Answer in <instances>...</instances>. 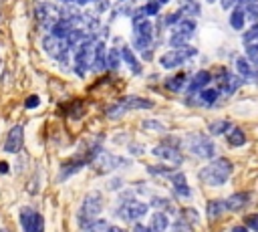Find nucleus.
Segmentation results:
<instances>
[{"mask_svg":"<svg viewBox=\"0 0 258 232\" xmlns=\"http://www.w3.org/2000/svg\"><path fill=\"white\" fill-rule=\"evenodd\" d=\"M121 54H123V59H125V63L129 65V69H131V73H133V75H139V73H141V65L137 63V59H135V54L131 52V48H127V46H123V48H121Z\"/></svg>","mask_w":258,"mask_h":232,"instance_id":"393cba45","label":"nucleus"},{"mask_svg":"<svg viewBox=\"0 0 258 232\" xmlns=\"http://www.w3.org/2000/svg\"><path fill=\"white\" fill-rule=\"evenodd\" d=\"M236 6L244 12V18L246 20H250V22H256L258 20V0H240Z\"/></svg>","mask_w":258,"mask_h":232,"instance_id":"6ab92c4d","label":"nucleus"},{"mask_svg":"<svg viewBox=\"0 0 258 232\" xmlns=\"http://www.w3.org/2000/svg\"><path fill=\"white\" fill-rule=\"evenodd\" d=\"M38 103H40V99H38L36 95H30V97L26 99V103H24V107H26V109H34V107H36Z\"/></svg>","mask_w":258,"mask_h":232,"instance_id":"ea45409f","label":"nucleus"},{"mask_svg":"<svg viewBox=\"0 0 258 232\" xmlns=\"http://www.w3.org/2000/svg\"><path fill=\"white\" fill-rule=\"evenodd\" d=\"M194 30H196V22L194 20H189V18H181L173 28H171V38H169V42L173 44V46H185V42L191 38V34H194Z\"/></svg>","mask_w":258,"mask_h":232,"instance_id":"20e7f679","label":"nucleus"},{"mask_svg":"<svg viewBox=\"0 0 258 232\" xmlns=\"http://www.w3.org/2000/svg\"><path fill=\"white\" fill-rule=\"evenodd\" d=\"M244 22H246L244 12H242L238 6H234V12L230 14V26H232L234 30H242V28H244Z\"/></svg>","mask_w":258,"mask_h":232,"instance_id":"cd10ccee","label":"nucleus"},{"mask_svg":"<svg viewBox=\"0 0 258 232\" xmlns=\"http://www.w3.org/2000/svg\"><path fill=\"white\" fill-rule=\"evenodd\" d=\"M147 171H149L151 176H163V178H167V180H169V176H171L175 169L165 167V165H149V167H147Z\"/></svg>","mask_w":258,"mask_h":232,"instance_id":"473e14b6","label":"nucleus"},{"mask_svg":"<svg viewBox=\"0 0 258 232\" xmlns=\"http://www.w3.org/2000/svg\"><path fill=\"white\" fill-rule=\"evenodd\" d=\"M185 85V75L181 73V75H175V77H171V79H167V83H165V87L169 89V91H181V87Z\"/></svg>","mask_w":258,"mask_h":232,"instance_id":"c756f323","label":"nucleus"},{"mask_svg":"<svg viewBox=\"0 0 258 232\" xmlns=\"http://www.w3.org/2000/svg\"><path fill=\"white\" fill-rule=\"evenodd\" d=\"M30 232H44V218L40 214H36L34 218V224H32V230Z\"/></svg>","mask_w":258,"mask_h":232,"instance_id":"4c0bfd02","label":"nucleus"},{"mask_svg":"<svg viewBox=\"0 0 258 232\" xmlns=\"http://www.w3.org/2000/svg\"><path fill=\"white\" fill-rule=\"evenodd\" d=\"M228 143L230 145H244L246 143V135H244V131L240 129V127H230L228 129Z\"/></svg>","mask_w":258,"mask_h":232,"instance_id":"a878e982","label":"nucleus"},{"mask_svg":"<svg viewBox=\"0 0 258 232\" xmlns=\"http://www.w3.org/2000/svg\"><path fill=\"white\" fill-rule=\"evenodd\" d=\"M208 2H210V4H212V2H216V0H208Z\"/></svg>","mask_w":258,"mask_h":232,"instance_id":"3c124183","label":"nucleus"},{"mask_svg":"<svg viewBox=\"0 0 258 232\" xmlns=\"http://www.w3.org/2000/svg\"><path fill=\"white\" fill-rule=\"evenodd\" d=\"M34 218H36V212H34L32 208H22V210H20V226H22L24 232H30V230H32Z\"/></svg>","mask_w":258,"mask_h":232,"instance_id":"b1692460","label":"nucleus"},{"mask_svg":"<svg viewBox=\"0 0 258 232\" xmlns=\"http://www.w3.org/2000/svg\"><path fill=\"white\" fill-rule=\"evenodd\" d=\"M93 165H95V169H97L99 173H105V171H111V169H113V167H117V165H127V161H125V159L115 157L113 153L99 151V155H95V157H93Z\"/></svg>","mask_w":258,"mask_h":232,"instance_id":"9b49d317","label":"nucleus"},{"mask_svg":"<svg viewBox=\"0 0 258 232\" xmlns=\"http://www.w3.org/2000/svg\"><path fill=\"white\" fill-rule=\"evenodd\" d=\"M218 95H220V91L218 89H204L202 93H200V99H202V103L204 105H214L216 101H218Z\"/></svg>","mask_w":258,"mask_h":232,"instance_id":"c85d7f7f","label":"nucleus"},{"mask_svg":"<svg viewBox=\"0 0 258 232\" xmlns=\"http://www.w3.org/2000/svg\"><path fill=\"white\" fill-rule=\"evenodd\" d=\"M230 173H232V163L226 157H218L212 163H208L206 167H202L198 178L206 186H222V184L228 182Z\"/></svg>","mask_w":258,"mask_h":232,"instance_id":"f257e3e1","label":"nucleus"},{"mask_svg":"<svg viewBox=\"0 0 258 232\" xmlns=\"http://www.w3.org/2000/svg\"><path fill=\"white\" fill-rule=\"evenodd\" d=\"M232 232H248V228L246 226H234Z\"/></svg>","mask_w":258,"mask_h":232,"instance_id":"a18cd8bd","label":"nucleus"},{"mask_svg":"<svg viewBox=\"0 0 258 232\" xmlns=\"http://www.w3.org/2000/svg\"><path fill=\"white\" fill-rule=\"evenodd\" d=\"M236 71H238V75H240L242 79H246V81H256V79H258V69H254V65H252L246 56H240V59L236 61Z\"/></svg>","mask_w":258,"mask_h":232,"instance_id":"f3484780","label":"nucleus"},{"mask_svg":"<svg viewBox=\"0 0 258 232\" xmlns=\"http://www.w3.org/2000/svg\"><path fill=\"white\" fill-rule=\"evenodd\" d=\"M216 81H218L220 91L226 93V95H232L238 89V85H240V79L234 77V75H230L226 69H220V75H216Z\"/></svg>","mask_w":258,"mask_h":232,"instance_id":"4468645a","label":"nucleus"},{"mask_svg":"<svg viewBox=\"0 0 258 232\" xmlns=\"http://www.w3.org/2000/svg\"><path fill=\"white\" fill-rule=\"evenodd\" d=\"M242 40H244V44H252V42H258V22H256L254 26H250V30H246V32H244Z\"/></svg>","mask_w":258,"mask_h":232,"instance_id":"72a5a7b5","label":"nucleus"},{"mask_svg":"<svg viewBox=\"0 0 258 232\" xmlns=\"http://www.w3.org/2000/svg\"><path fill=\"white\" fill-rule=\"evenodd\" d=\"M153 2H157V4L161 6V4H165V2H169V0H153Z\"/></svg>","mask_w":258,"mask_h":232,"instance_id":"de8ad7c7","label":"nucleus"},{"mask_svg":"<svg viewBox=\"0 0 258 232\" xmlns=\"http://www.w3.org/2000/svg\"><path fill=\"white\" fill-rule=\"evenodd\" d=\"M230 127H232V123H230V121H224V119H222V121H212V123H210V131H212L214 135H222V133H226Z\"/></svg>","mask_w":258,"mask_h":232,"instance_id":"7c9ffc66","label":"nucleus"},{"mask_svg":"<svg viewBox=\"0 0 258 232\" xmlns=\"http://www.w3.org/2000/svg\"><path fill=\"white\" fill-rule=\"evenodd\" d=\"M42 48L52 56V59H58V61H62L64 56H67V52H69V42L67 40H60V38H56V36H52V34H48V36H44V40H42Z\"/></svg>","mask_w":258,"mask_h":232,"instance_id":"9d476101","label":"nucleus"},{"mask_svg":"<svg viewBox=\"0 0 258 232\" xmlns=\"http://www.w3.org/2000/svg\"><path fill=\"white\" fill-rule=\"evenodd\" d=\"M8 171V163L6 161H0V173H6Z\"/></svg>","mask_w":258,"mask_h":232,"instance_id":"c03bdc74","label":"nucleus"},{"mask_svg":"<svg viewBox=\"0 0 258 232\" xmlns=\"http://www.w3.org/2000/svg\"><path fill=\"white\" fill-rule=\"evenodd\" d=\"M107 232H123V230H121V228H117V226H109V228H107Z\"/></svg>","mask_w":258,"mask_h":232,"instance_id":"49530a36","label":"nucleus"},{"mask_svg":"<svg viewBox=\"0 0 258 232\" xmlns=\"http://www.w3.org/2000/svg\"><path fill=\"white\" fill-rule=\"evenodd\" d=\"M185 145H187V149H189L196 157L212 159V157L216 155V145H214V141H212L208 135H204V133H191V135H187Z\"/></svg>","mask_w":258,"mask_h":232,"instance_id":"7ed1b4c3","label":"nucleus"},{"mask_svg":"<svg viewBox=\"0 0 258 232\" xmlns=\"http://www.w3.org/2000/svg\"><path fill=\"white\" fill-rule=\"evenodd\" d=\"M117 65H119V48H111L107 52V67L109 69H117Z\"/></svg>","mask_w":258,"mask_h":232,"instance_id":"c9c22d12","label":"nucleus"},{"mask_svg":"<svg viewBox=\"0 0 258 232\" xmlns=\"http://www.w3.org/2000/svg\"><path fill=\"white\" fill-rule=\"evenodd\" d=\"M210 81H212V75H210L208 71H200V73H196L194 79L189 81L187 91H189V93H198V91H200L202 87H206Z\"/></svg>","mask_w":258,"mask_h":232,"instance_id":"412c9836","label":"nucleus"},{"mask_svg":"<svg viewBox=\"0 0 258 232\" xmlns=\"http://www.w3.org/2000/svg\"><path fill=\"white\" fill-rule=\"evenodd\" d=\"M22 141H24V129H22V125H14L8 131V135H6L4 151L6 153H18L22 149Z\"/></svg>","mask_w":258,"mask_h":232,"instance_id":"ddd939ff","label":"nucleus"},{"mask_svg":"<svg viewBox=\"0 0 258 232\" xmlns=\"http://www.w3.org/2000/svg\"><path fill=\"white\" fill-rule=\"evenodd\" d=\"M238 2H240V0H222V8H224V10H230V8L236 6Z\"/></svg>","mask_w":258,"mask_h":232,"instance_id":"79ce46f5","label":"nucleus"},{"mask_svg":"<svg viewBox=\"0 0 258 232\" xmlns=\"http://www.w3.org/2000/svg\"><path fill=\"white\" fill-rule=\"evenodd\" d=\"M153 155L167 161V163H173V165H179L183 161L181 151L175 145H169V143H159L157 147H153Z\"/></svg>","mask_w":258,"mask_h":232,"instance_id":"f8f14e48","label":"nucleus"},{"mask_svg":"<svg viewBox=\"0 0 258 232\" xmlns=\"http://www.w3.org/2000/svg\"><path fill=\"white\" fill-rule=\"evenodd\" d=\"M151 204L157 208H169V200H165V198H153Z\"/></svg>","mask_w":258,"mask_h":232,"instance_id":"a19ab883","label":"nucleus"},{"mask_svg":"<svg viewBox=\"0 0 258 232\" xmlns=\"http://www.w3.org/2000/svg\"><path fill=\"white\" fill-rule=\"evenodd\" d=\"M183 8L185 10H181V14H198L200 12V8H198V4L196 2H191V0H183Z\"/></svg>","mask_w":258,"mask_h":232,"instance_id":"e433bc0d","label":"nucleus"},{"mask_svg":"<svg viewBox=\"0 0 258 232\" xmlns=\"http://www.w3.org/2000/svg\"><path fill=\"white\" fill-rule=\"evenodd\" d=\"M87 2H91V0H77V4H87Z\"/></svg>","mask_w":258,"mask_h":232,"instance_id":"09e8293b","label":"nucleus"},{"mask_svg":"<svg viewBox=\"0 0 258 232\" xmlns=\"http://www.w3.org/2000/svg\"><path fill=\"white\" fill-rule=\"evenodd\" d=\"M117 214L127 222H135L147 214V204H143L139 200H127L117 208Z\"/></svg>","mask_w":258,"mask_h":232,"instance_id":"6e6552de","label":"nucleus"},{"mask_svg":"<svg viewBox=\"0 0 258 232\" xmlns=\"http://www.w3.org/2000/svg\"><path fill=\"white\" fill-rule=\"evenodd\" d=\"M246 204H250V194L248 192H238V194H232L228 200H224L226 210H232V212L242 210Z\"/></svg>","mask_w":258,"mask_h":232,"instance_id":"a211bd4d","label":"nucleus"},{"mask_svg":"<svg viewBox=\"0 0 258 232\" xmlns=\"http://www.w3.org/2000/svg\"><path fill=\"white\" fill-rule=\"evenodd\" d=\"M246 59H248L252 65H258V42L246 44Z\"/></svg>","mask_w":258,"mask_h":232,"instance_id":"f704fd0d","label":"nucleus"},{"mask_svg":"<svg viewBox=\"0 0 258 232\" xmlns=\"http://www.w3.org/2000/svg\"><path fill=\"white\" fill-rule=\"evenodd\" d=\"M93 56H95V42H81L75 50V69L79 75H83L91 65H93Z\"/></svg>","mask_w":258,"mask_h":232,"instance_id":"423d86ee","label":"nucleus"},{"mask_svg":"<svg viewBox=\"0 0 258 232\" xmlns=\"http://www.w3.org/2000/svg\"><path fill=\"white\" fill-rule=\"evenodd\" d=\"M246 228L258 232V214H250V216L246 218Z\"/></svg>","mask_w":258,"mask_h":232,"instance_id":"58836bf2","label":"nucleus"},{"mask_svg":"<svg viewBox=\"0 0 258 232\" xmlns=\"http://www.w3.org/2000/svg\"><path fill=\"white\" fill-rule=\"evenodd\" d=\"M93 69L95 71H103L107 67V52H105V44L103 42H95V56H93Z\"/></svg>","mask_w":258,"mask_h":232,"instance_id":"4be33fe9","label":"nucleus"},{"mask_svg":"<svg viewBox=\"0 0 258 232\" xmlns=\"http://www.w3.org/2000/svg\"><path fill=\"white\" fill-rule=\"evenodd\" d=\"M167 216L165 214H161V212H155L153 216H151V222H149V232H165L167 230Z\"/></svg>","mask_w":258,"mask_h":232,"instance_id":"5701e85b","label":"nucleus"},{"mask_svg":"<svg viewBox=\"0 0 258 232\" xmlns=\"http://www.w3.org/2000/svg\"><path fill=\"white\" fill-rule=\"evenodd\" d=\"M36 16L44 24V28H52V24L58 20V8H54L50 4H40L36 8Z\"/></svg>","mask_w":258,"mask_h":232,"instance_id":"2eb2a0df","label":"nucleus"},{"mask_svg":"<svg viewBox=\"0 0 258 232\" xmlns=\"http://www.w3.org/2000/svg\"><path fill=\"white\" fill-rule=\"evenodd\" d=\"M0 232H10V230H6V228H2V230H0Z\"/></svg>","mask_w":258,"mask_h":232,"instance_id":"8fccbe9b","label":"nucleus"},{"mask_svg":"<svg viewBox=\"0 0 258 232\" xmlns=\"http://www.w3.org/2000/svg\"><path fill=\"white\" fill-rule=\"evenodd\" d=\"M103 210V196L99 192H89L81 204V210L77 214V220H79V226H87L89 222L97 220V216L101 214Z\"/></svg>","mask_w":258,"mask_h":232,"instance_id":"f03ea898","label":"nucleus"},{"mask_svg":"<svg viewBox=\"0 0 258 232\" xmlns=\"http://www.w3.org/2000/svg\"><path fill=\"white\" fill-rule=\"evenodd\" d=\"M115 109H109L107 111V115L109 117H119V115H123L127 109H149V107H153V103L149 101V99H143V97H123L117 105H113Z\"/></svg>","mask_w":258,"mask_h":232,"instance_id":"0eeeda50","label":"nucleus"},{"mask_svg":"<svg viewBox=\"0 0 258 232\" xmlns=\"http://www.w3.org/2000/svg\"><path fill=\"white\" fill-rule=\"evenodd\" d=\"M133 232H149V228H147V226H143V224H137V226L133 228Z\"/></svg>","mask_w":258,"mask_h":232,"instance_id":"37998d69","label":"nucleus"},{"mask_svg":"<svg viewBox=\"0 0 258 232\" xmlns=\"http://www.w3.org/2000/svg\"><path fill=\"white\" fill-rule=\"evenodd\" d=\"M198 50L194 48V46H179V48H173V50H169V52H165L161 59H159V63H161V67H165V69H175V67H179L181 63H185L189 56H194Z\"/></svg>","mask_w":258,"mask_h":232,"instance_id":"39448f33","label":"nucleus"},{"mask_svg":"<svg viewBox=\"0 0 258 232\" xmlns=\"http://www.w3.org/2000/svg\"><path fill=\"white\" fill-rule=\"evenodd\" d=\"M133 34H135V46H137V50H145V48L151 44V36H153V26H151V22H147V20L135 22Z\"/></svg>","mask_w":258,"mask_h":232,"instance_id":"1a4fd4ad","label":"nucleus"},{"mask_svg":"<svg viewBox=\"0 0 258 232\" xmlns=\"http://www.w3.org/2000/svg\"><path fill=\"white\" fill-rule=\"evenodd\" d=\"M109 226H107V222L105 220H93V222H89L87 226H83V232H105Z\"/></svg>","mask_w":258,"mask_h":232,"instance_id":"2f4dec72","label":"nucleus"},{"mask_svg":"<svg viewBox=\"0 0 258 232\" xmlns=\"http://www.w3.org/2000/svg\"><path fill=\"white\" fill-rule=\"evenodd\" d=\"M85 163H87V157H75V159H71V161H64L62 167H60V180H67L69 176L77 173Z\"/></svg>","mask_w":258,"mask_h":232,"instance_id":"aec40b11","label":"nucleus"},{"mask_svg":"<svg viewBox=\"0 0 258 232\" xmlns=\"http://www.w3.org/2000/svg\"><path fill=\"white\" fill-rule=\"evenodd\" d=\"M169 182H171V186H173V190H175L177 196H181V198H189V196H191L189 186H187V180H185V173L173 171V173L169 176Z\"/></svg>","mask_w":258,"mask_h":232,"instance_id":"dca6fc26","label":"nucleus"},{"mask_svg":"<svg viewBox=\"0 0 258 232\" xmlns=\"http://www.w3.org/2000/svg\"><path fill=\"white\" fill-rule=\"evenodd\" d=\"M226 210V206H224V200H212L210 204H208V218L214 222V220H218L220 216H222V212Z\"/></svg>","mask_w":258,"mask_h":232,"instance_id":"bb28decb","label":"nucleus"}]
</instances>
